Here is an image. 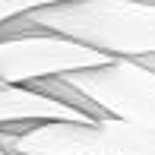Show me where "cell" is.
<instances>
[{"mask_svg": "<svg viewBox=\"0 0 155 155\" xmlns=\"http://www.w3.org/2000/svg\"><path fill=\"white\" fill-rule=\"evenodd\" d=\"M32 32L63 35L111 60H146L155 57V0H67L13 19L0 38Z\"/></svg>", "mask_w": 155, "mask_h": 155, "instance_id": "cell-1", "label": "cell"}, {"mask_svg": "<svg viewBox=\"0 0 155 155\" xmlns=\"http://www.w3.org/2000/svg\"><path fill=\"white\" fill-rule=\"evenodd\" d=\"M0 155H6V152H3V149H0Z\"/></svg>", "mask_w": 155, "mask_h": 155, "instance_id": "cell-8", "label": "cell"}, {"mask_svg": "<svg viewBox=\"0 0 155 155\" xmlns=\"http://www.w3.org/2000/svg\"><path fill=\"white\" fill-rule=\"evenodd\" d=\"M54 3H67V0H0V29H3V25H10L13 19L32 13V10L54 6Z\"/></svg>", "mask_w": 155, "mask_h": 155, "instance_id": "cell-6", "label": "cell"}, {"mask_svg": "<svg viewBox=\"0 0 155 155\" xmlns=\"http://www.w3.org/2000/svg\"><path fill=\"white\" fill-rule=\"evenodd\" d=\"M38 124H98L89 114L70 108L51 95H41L25 86H3L0 82V130L6 127H38Z\"/></svg>", "mask_w": 155, "mask_h": 155, "instance_id": "cell-5", "label": "cell"}, {"mask_svg": "<svg viewBox=\"0 0 155 155\" xmlns=\"http://www.w3.org/2000/svg\"><path fill=\"white\" fill-rule=\"evenodd\" d=\"M139 63H143L146 70H152V73H155V57H146V60H139Z\"/></svg>", "mask_w": 155, "mask_h": 155, "instance_id": "cell-7", "label": "cell"}, {"mask_svg": "<svg viewBox=\"0 0 155 155\" xmlns=\"http://www.w3.org/2000/svg\"><path fill=\"white\" fill-rule=\"evenodd\" d=\"M63 82L101 108L104 117L155 127V73L139 60H114L98 70L63 76Z\"/></svg>", "mask_w": 155, "mask_h": 155, "instance_id": "cell-4", "label": "cell"}, {"mask_svg": "<svg viewBox=\"0 0 155 155\" xmlns=\"http://www.w3.org/2000/svg\"><path fill=\"white\" fill-rule=\"evenodd\" d=\"M114 63L108 54H98L92 48L70 41L63 35L32 32L0 38V82L3 86H35L45 79H63V76L98 70Z\"/></svg>", "mask_w": 155, "mask_h": 155, "instance_id": "cell-3", "label": "cell"}, {"mask_svg": "<svg viewBox=\"0 0 155 155\" xmlns=\"http://www.w3.org/2000/svg\"><path fill=\"white\" fill-rule=\"evenodd\" d=\"M6 155H155V127L127 120L79 124H38L0 130Z\"/></svg>", "mask_w": 155, "mask_h": 155, "instance_id": "cell-2", "label": "cell"}]
</instances>
